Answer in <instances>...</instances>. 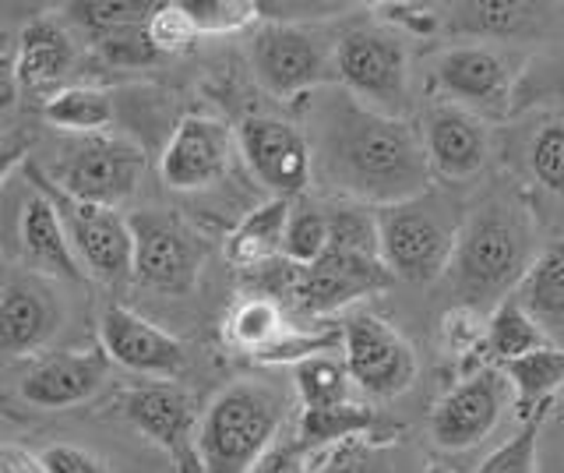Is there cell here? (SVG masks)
I'll return each instance as SVG.
<instances>
[{
	"mask_svg": "<svg viewBox=\"0 0 564 473\" xmlns=\"http://www.w3.org/2000/svg\"><path fill=\"white\" fill-rule=\"evenodd\" d=\"M314 173L328 191L388 208L431 191L423 135L405 117L364 107L346 89L314 107Z\"/></svg>",
	"mask_w": 564,
	"mask_h": 473,
	"instance_id": "cell-1",
	"label": "cell"
},
{
	"mask_svg": "<svg viewBox=\"0 0 564 473\" xmlns=\"http://www.w3.org/2000/svg\"><path fill=\"white\" fill-rule=\"evenodd\" d=\"M533 255V230L519 205L508 198H487L466 213L463 237L452 258V287L458 304L469 308H498L505 297L519 290Z\"/></svg>",
	"mask_w": 564,
	"mask_h": 473,
	"instance_id": "cell-2",
	"label": "cell"
},
{
	"mask_svg": "<svg viewBox=\"0 0 564 473\" xmlns=\"http://www.w3.org/2000/svg\"><path fill=\"white\" fill-rule=\"evenodd\" d=\"M286 399L272 385L234 381L202 413L198 452L205 473H251L275 445Z\"/></svg>",
	"mask_w": 564,
	"mask_h": 473,
	"instance_id": "cell-3",
	"label": "cell"
},
{
	"mask_svg": "<svg viewBox=\"0 0 564 473\" xmlns=\"http://www.w3.org/2000/svg\"><path fill=\"white\" fill-rule=\"evenodd\" d=\"M463 226V205L437 191L378 208L381 261L405 283H431L452 269Z\"/></svg>",
	"mask_w": 564,
	"mask_h": 473,
	"instance_id": "cell-4",
	"label": "cell"
},
{
	"mask_svg": "<svg viewBox=\"0 0 564 473\" xmlns=\"http://www.w3.org/2000/svg\"><path fill=\"white\" fill-rule=\"evenodd\" d=\"M335 82L364 107L402 117L410 107V54L392 25H357L335 43Z\"/></svg>",
	"mask_w": 564,
	"mask_h": 473,
	"instance_id": "cell-5",
	"label": "cell"
},
{
	"mask_svg": "<svg viewBox=\"0 0 564 473\" xmlns=\"http://www.w3.org/2000/svg\"><path fill=\"white\" fill-rule=\"evenodd\" d=\"M141 178H145V149L120 135H85L70 142L50 170V181L64 195L102 208L131 202Z\"/></svg>",
	"mask_w": 564,
	"mask_h": 473,
	"instance_id": "cell-6",
	"label": "cell"
},
{
	"mask_svg": "<svg viewBox=\"0 0 564 473\" xmlns=\"http://www.w3.org/2000/svg\"><path fill=\"white\" fill-rule=\"evenodd\" d=\"M29 181L57 205L64 230L70 237V248H75L82 269L88 276H96L106 287H120L123 279H134L131 219H123L117 208L88 205V202L64 195V191L50 181V173L40 166H29Z\"/></svg>",
	"mask_w": 564,
	"mask_h": 473,
	"instance_id": "cell-7",
	"label": "cell"
},
{
	"mask_svg": "<svg viewBox=\"0 0 564 473\" xmlns=\"http://www.w3.org/2000/svg\"><path fill=\"white\" fill-rule=\"evenodd\" d=\"M251 67L269 96L296 99L335 82V46L307 25L269 22L251 40Z\"/></svg>",
	"mask_w": 564,
	"mask_h": 473,
	"instance_id": "cell-8",
	"label": "cell"
},
{
	"mask_svg": "<svg viewBox=\"0 0 564 473\" xmlns=\"http://www.w3.org/2000/svg\"><path fill=\"white\" fill-rule=\"evenodd\" d=\"M522 75L525 61L490 43L452 46L434 61V85L448 96V103H458L473 114L511 110Z\"/></svg>",
	"mask_w": 564,
	"mask_h": 473,
	"instance_id": "cell-9",
	"label": "cell"
},
{
	"mask_svg": "<svg viewBox=\"0 0 564 473\" xmlns=\"http://www.w3.org/2000/svg\"><path fill=\"white\" fill-rule=\"evenodd\" d=\"M343 361L352 385L370 399L402 396L416 381L413 346L370 311H349L343 319Z\"/></svg>",
	"mask_w": 564,
	"mask_h": 473,
	"instance_id": "cell-10",
	"label": "cell"
},
{
	"mask_svg": "<svg viewBox=\"0 0 564 473\" xmlns=\"http://www.w3.org/2000/svg\"><path fill=\"white\" fill-rule=\"evenodd\" d=\"M134 234V279L145 290L184 297L198 287L205 248L191 234V226L170 213H145L131 216Z\"/></svg>",
	"mask_w": 564,
	"mask_h": 473,
	"instance_id": "cell-11",
	"label": "cell"
},
{
	"mask_svg": "<svg viewBox=\"0 0 564 473\" xmlns=\"http://www.w3.org/2000/svg\"><path fill=\"white\" fill-rule=\"evenodd\" d=\"M392 272L381 258H364V255H346V251H328L322 261H314L311 269H293L286 276V293L290 304L300 314L311 319H328V314L349 311L360 304L364 297H375L392 287Z\"/></svg>",
	"mask_w": 564,
	"mask_h": 473,
	"instance_id": "cell-12",
	"label": "cell"
},
{
	"mask_svg": "<svg viewBox=\"0 0 564 473\" xmlns=\"http://www.w3.org/2000/svg\"><path fill=\"white\" fill-rule=\"evenodd\" d=\"M516 407L511 385L498 364H484L441 396L431 410V438L441 449H473Z\"/></svg>",
	"mask_w": 564,
	"mask_h": 473,
	"instance_id": "cell-13",
	"label": "cell"
},
{
	"mask_svg": "<svg viewBox=\"0 0 564 473\" xmlns=\"http://www.w3.org/2000/svg\"><path fill=\"white\" fill-rule=\"evenodd\" d=\"M120 410L152 445L170 455L176 473H205L198 452L202 420L187 389L173 381L134 385L120 396Z\"/></svg>",
	"mask_w": 564,
	"mask_h": 473,
	"instance_id": "cell-14",
	"label": "cell"
},
{
	"mask_svg": "<svg viewBox=\"0 0 564 473\" xmlns=\"http://www.w3.org/2000/svg\"><path fill=\"white\" fill-rule=\"evenodd\" d=\"M240 155L272 198H300L314 181L311 138L282 117H247L237 128Z\"/></svg>",
	"mask_w": 564,
	"mask_h": 473,
	"instance_id": "cell-15",
	"label": "cell"
},
{
	"mask_svg": "<svg viewBox=\"0 0 564 473\" xmlns=\"http://www.w3.org/2000/svg\"><path fill=\"white\" fill-rule=\"evenodd\" d=\"M99 346L106 350V357L113 364L138 375H149V378L173 381V378H181L187 367V350L181 340L123 304H110L102 311Z\"/></svg>",
	"mask_w": 564,
	"mask_h": 473,
	"instance_id": "cell-16",
	"label": "cell"
},
{
	"mask_svg": "<svg viewBox=\"0 0 564 473\" xmlns=\"http://www.w3.org/2000/svg\"><path fill=\"white\" fill-rule=\"evenodd\" d=\"M229 155H234V135L223 120L187 114L159 155V173L170 191H202L226 178Z\"/></svg>",
	"mask_w": 564,
	"mask_h": 473,
	"instance_id": "cell-17",
	"label": "cell"
},
{
	"mask_svg": "<svg viewBox=\"0 0 564 473\" xmlns=\"http://www.w3.org/2000/svg\"><path fill=\"white\" fill-rule=\"evenodd\" d=\"M64 304L46 276L11 272L0 293V350L8 357L40 354L61 332Z\"/></svg>",
	"mask_w": 564,
	"mask_h": 473,
	"instance_id": "cell-18",
	"label": "cell"
},
{
	"mask_svg": "<svg viewBox=\"0 0 564 473\" xmlns=\"http://www.w3.org/2000/svg\"><path fill=\"white\" fill-rule=\"evenodd\" d=\"M423 149L431 173L445 181H473L490 160V131L480 114L458 103H434L423 117Z\"/></svg>",
	"mask_w": 564,
	"mask_h": 473,
	"instance_id": "cell-19",
	"label": "cell"
},
{
	"mask_svg": "<svg viewBox=\"0 0 564 473\" xmlns=\"http://www.w3.org/2000/svg\"><path fill=\"white\" fill-rule=\"evenodd\" d=\"M110 364L113 361L106 357L102 346L57 350V354H46L29 367L22 375V385H18V393H22L29 407H40V410L78 407V402L93 399L102 389Z\"/></svg>",
	"mask_w": 564,
	"mask_h": 473,
	"instance_id": "cell-20",
	"label": "cell"
},
{
	"mask_svg": "<svg viewBox=\"0 0 564 473\" xmlns=\"http://www.w3.org/2000/svg\"><path fill=\"white\" fill-rule=\"evenodd\" d=\"M14 64H18V78H22V93L40 96L46 103L50 96L67 89V78L75 75L78 64L75 36L57 19H50V14L32 19L22 29V36L14 40Z\"/></svg>",
	"mask_w": 564,
	"mask_h": 473,
	"instance_id": "cell-21",
	"label": "cell"
},
{
	"mask_svg": "<svg viewBox=\"0 0 564 473\" xmlns=\"http://www.w3.org/2000/svg\"><path fill=\"white\" fill-rule=\"evenodd\" d=\"M18 251L29 272L46 279H82V261L70 248V237L64 230V219L40 187H32L22 198L18 213Z\"/></svg>",
	"mask_w": 564,
	"mask_h": 473,
	"instance_id": "cell-22",
	"label": "cell"
},
{
	"mask_svg": "<svg viewBox=\"0 0 564 473\" xmlns=\"http://www.w3.org/2000/svg\"><path fill=\"white\" fill-rule=\"evenodd\" d=\"M293 213L290 198H269L251 208L226 237V258L237 269H261L282 258V240H286V223Z\"/></svg>",
	"mask_w": 564,
	"mask_h": 473,
	"instance_id": "cell-23",
	"label": "cell"
},
{
	"mask_svg": "<svg viewBox=\"0 0 564 473\" xmlns=\"http://www.w3.org/2000/svg\"><path fill=\"white\" fill-rule=\"evenodd\" d=\"M516 293L540 322L546 340L554 346H564V237L536 251V261L529 266Z\"/></svg>",
	"mask_w": 564,
	"mask_h": 473,
	"instance_id": "cell-24",
	"label": "cell"
},
{
	"mask_svg": "<svg viewBox=\"0 0 564 473\" xmlns=\"http://www.w3.org/2000/svg\"><path fill=\"white\" fill-rule=\"evenodd\" d=\"M501 372L516 396V410L522 420L551 407V396L564 385V346H543L519 361L501 364Z\"/></svg>",
	"mask_w": 564,
	"mask_h": 473,
	"instance_id": "cell-25",
	"label": "cell"
},
{
	"mask_svg": "<svg viewBox=\"0 0 564 473\" xmlns=\"http://www.w3.org/2000/svg\"><path fill=\"white\" fill-rule=\"evenodd\" d=\"M543 346H554L546 340V332L540 329V322L529 314V308L519 301V293L505 297V301L487 314V340H484V354L490 364H508L519 361L525 354Z\"/></svg>",
	"mask_w": 564,
	"mask_h": 473,
	"instance_id": "cell-26",
	"label": "cell"
},
{
	"mask_svg": "<svg viewBox=\"0 0 564 473\" xmlns=\"http://www.w3.org/2000/svg\"><path fill=\"white\" fill-rule=\"evenodd\" d=\"M43 117L53 128L70 131L78 138L102 135L113 125V103L102 89H93V85H67V89L43 103Z\"/></svg>",
	"mask_w": 564,
	"mask_h": 473,
	"instance_id": "cell-27",
	"label": "cell"
},
{
	"mask_svg": "<svg viewBox=\"0 0 564 473\" xmlns=\"http://www.w3.org/2000/svg\"><path fill=\"white\" fill-rule=\"evenodd\" d=\"M452 29L469 36H525L529 29L546 19L543 4H508V0H487V4H458L452 8Z\"/></svg>",
	"mask_w": 564,
	"mask_h": 473,
	"instance_id": "cell-28",
	"label": "cell"
},
{
	"mask_svg": "<svg viewBox=\"0 0 564 473\" xmlns=\"http://www.w3.org/2000/svg\"><path fill=\"white\" fill-rule=\"evenodd\" d=\"M378 424V413L364 407V402H339V407L325 410H304L296 420V442L304 449L332 445V442H349V438L370 434Z\"/></svg>",
	"mask_w": 564,
	"mask_h": 473,
	"instance_id": "cell-29",
	"label": "cell"
},
{
	"mask_svg": "<svg viewBox=\"0 0 564 473\" xmlns=\"http://www.w3.org/2000/svg\"><path fill=\"white\" fill-rule=\"evenodd\" d=\"M290 329L286 314L272 301V297H243V301L226 314V340L237 350L258 354V350L272 346L282 332Z\"/></svg>",
	"mask_w": 564,
	"mask_h": 473,
	"instance_id": "cell-30",
	"label": "cell"
},
{
	"mask_svg": "<svg viewBox=\"0 0 564 473\" xmlns=\"http://www.w3.org/2000/svg\"><path fill=\"white\" fill-rule=\"evenodd\" d=\"M332 248V219L325 208L311 202H293L286 223V240H282V261L293 269H311Z\"/></svg>",
	"mask_w": 564,
	"mask_h": 473,
	"instance_id": "cell-31",
	"label": "cell"
},
{
	"mask_svg": "<svg viewBox=\"0 0 564 473\" xmlns=\"http://www.w3.org/2000/svg\"><path fill=\"white\" fill-rule=\"evenodd\" d=\"M293 385H296L300 402H304V410H325V407L349 402L352 378L346 372V361L322 354L293 367Z\"/></svg>",
	"mask_w": 564,
	"mask_h": 473,
	"instance_id": "cell-32",
	"label": "cell"
},
{
	"mask_svg": "<svg viewBox=\"0 0 564 473\" xmlns=\"http://www.w3.org/2000/svg\"><path fill=\"white\" fill-rule=\"evenodd\" d=\"M543 407L540 413H533L529 420H522V428L508 438L505 445L494 449L487 460L480 463L476 473H536V460H540V434H543V420H546Z\"/></svg>",
	"mask_w": 564,
	"mask_h": 473,
	"instance_id": "cell-33",
	"label": "cell"
},
{
	"mask_svg": "<svg viewBox=\"0 0 564 473\" xmlns=\"http://www.w3.org/2000/svg\"><path fill=\"white\" fill-rule=\"evenodd\" d=\"M525 166L543 191L564 198V120H551L533 135L525 149Z\"/></svg>",
	"mask_w": 564,
	"mask_h": 473,
	"instance_id": "cell-34",
	"label": "cell"
},
{
	"mask_svg": "<svg viewBox=\"0 0 564 473\" xmlns=\"http://www.w3.org/2000/svg\"><path fill=\"white\" fill-rule=\"evenodd\" d=\"M198 36H229L258 22L261 4L254 0H184Z\"/></svg>",
	"mask_w": 564,
	"mask_h": 473,
	"instance_id": "cell-35",
	"label": "cell"
},
{
	"mask_svg": "<svg viewBox=\"0 0 564 473\" xmlns=\"http://www.w3.org/2000/svg\"><path fill=\"white\" fill-rule=\"evenodd\" d=\"M328 219H332V248L328 251L381 258L378 213H367V208H335V213H328Z\"/></svg>",
	"mask_w": 564,
	"mask_h": 473,
	"instance_id": "cell-36",
	"label": "cell"
},
{
	"mask_svg": "<svg viewBox=\"0 0 564 473\" xmlns=\"http://www.w3.org/2000/svg\"><path fill=\"white\" fill-rule=\"evenodd\" d=\"M149 40L152 46L159 50V57L163 54H184L194 43H198V29H194V19L184 0H173V4H155L152 14H149Z\"/></svg>",
	"mask_w": 564,
	"mask_h": 473,
	"instance_id": "cell-37",
	"label": "cell"
},
{
	"mask_svg": "<svg viewBox=\"0 0 564 473\" xmlns=\"http://www.w3.org/2000/svg\"><path fill=\"white\" fill-rule=\"evenodd\" d=\"M155 4H123V0H99V4H67L64 11H70V19L78 25H85L96 40L110 36V32L131 29V25H145Z\"/></svg>",
	"mask_w": 564,
	"mask_h": 473,
	"instance_id": "cell-38",
	"label": "cell"
},
{
	"mask_svg": "<svg viewBox=\"0 0 564 473\" xmlns=\"http://www.w3.org/2000/svg\"><path fill=\"white\" fill-rule=\"evenodd\" d=\"M437 340L445 354H476L484 350L487 340V314L480 308H469V304H455L441 314V325H437Z\"/></svg>",
	"mask_w": 564,
	"mask_h": 473,
	"instance_id": "cell-39",
	"label": "cell"
},
{
	"mask_svg": "<svg viewBox=\"0 0 564 473\" xmlns=\"http://www.w3.org/2000/svg\"><path fill=\"white\" fill-rule=\"evenodd\" d=\"M149 25V22H145ZM145 25H131V29H120V32H110V36L96 40L99 54L110 61V64H120V67H141V64H152L159 57V50L152 46Z\"/></svg>",
	"mask_w": 564,
	"mask_h": 473,
	"instance_id": "cell-40",
	"label": "cell"
},
{
	"mask_svg": "<svg viewBox=\"0 0 564 473\" xmlns=\"http://www.w3.org/2000/svg\"><path fill=\"white\" fill-rule=\"evenodd\" d=\"M40 460H43L46 473H120L106 460H99L96 452H88L82 445H67V442L46 445L40 452Z\"/></svg>",
	"mask_w": 564,
	"mask_h": 473,
	"instance_id": "cell-41",
	"label": "cell"
},
{
	"mask_svg": "<svg viewBox=\"0 0 564 473\" xmlns=\"http://www.w3.org/2000/svg\"><path fill=\"white\" fill-rule=\"evenodd\" d=\"M561 96H564V64L551 61V64L525 67L516 103L519 107H529V103H536V99H561Z\"/></svg>",
	"mask_w": 564,
	"mask_h": 473,
	"instance_id": "cell-42",
	"label": "cell"
},
{
	"mask_svg": "<svg viewBox=\"0 0 564 473\" xmlns=\"http://www.w3.org/2000/svg\"><path fill=\"white\" fill-rule=\"evenodd\" d=\"M304 455H307V449L300 445L296 438H293V442H275L251 473H311Z\"/></svg>",
	"mask_w": 564,
	"mask_h": 473,
	"instance_id": "cell-43",
	"label": "cell"
},
{
	"mask_svg": "<svg viewBox=\"0 0 564 473\" xmlns=\"http://www.w3.org/2000/svg\"><path fill=\"white\" fill-rule=\"evenodd\" d=\"M0 473H46L40 455H32L29 449L8 442L0 449Z\"/></svg>",
	"mask_w": 564,
	"mask_h": 473,
	"instance_id": "cell-44",
	"label": "cell"
},
{
	"mask_svg": "<svg viewBox=\"0 0 564 473\" xmlns=\"http://www.w3.org/2000/svg\"><path fill=\"white\" fill-rule=\"evenodd\" d=\"M392 14H388V22H395V25H410L413 32H431L437 25V14L431 8H405V4H395V8H388Z\"/></svg>",
	"mask_w": 564,
	"mask_h": 473,
	"instance_id": "cell-45",
	"label": "cell"
},
{
	"mask_svg": "<svg viewBox=\"0 0 564 473\" xmlns=\"http://www.w3.org/2000/svg\"><path fill=\"white\" fill-rule=\"evenodd\" d=\"M325 473H378V470H367V466L352 463V460H335Z\"/></svg>",
	"mask_w": 564,
	"mask_h": 473,
	"instance_id": "cell-46",
	"label": "cell"
}]
</instances>
